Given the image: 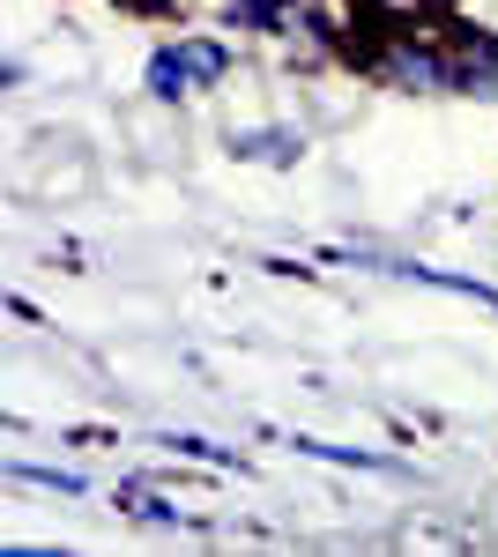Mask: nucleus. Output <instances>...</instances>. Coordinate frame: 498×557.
<instances>
[{
	"mask_svg": "<svg viewBox=\"0 0 498 557\" xmlns=\"http://www.w3.org/2000/svg\"><path fill=\"white\" fill-rule=\"evenodd\" d=\"M223 75H231V52L216 38H179L149 60V97H157V104H179V97H194V89L223 83Z\"/></svg>",
	"mask_w": 498,
	"mask_h": 557,
	"instance_id": "nucleus-1",
	"label": "nucleus"
},
{
	"mask_svg": "<svg viewBox=\"0 0 498 557\" xmlns=\"http://www.w3.org/2000/svg\"><path fill=\"white\" fill-rule=\"evenodd\" d=\"M379 75L394 89H410V97H447L461 83V60H447V52H432V45H416V38H394L379 52Z\"/></svg>",
	"mask_w": 498,
	"mask_h": 557,
	"instance_id": "nucleus-2",
	"label": "nucleus"
},
{
	"mask_svg": "<svg viewBox=\"0 0 498 557\" xmlns=\"http://www.w3.org/2000/svg\"><path fill=\"white\" fill-rule=\"evenodd\" d=\"M379 8H394V15H439V8H454V0H379Z\"/></svg>",
	"mask_w": 498,
	"mask_h": 557,
	"instance_id": "nucleus-3",
	"label": "nucleus"
}]
</instances>
